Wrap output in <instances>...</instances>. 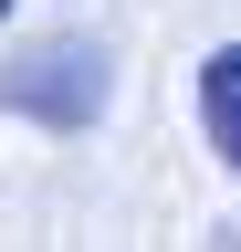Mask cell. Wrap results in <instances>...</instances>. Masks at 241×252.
Returning a JSON list of instances; mask_svg holds the SVG:
<instances>
[{
	"label": "cell",
	"instance_id": "obj_2",
	"mask_svg": "<svg viewBox=\"0 0 241 252\" xmlns=\"http://www.w3.org/2000/svg\"><path fill=\"white\" fill-rule=\"evenodd\" d=\"M199 126H210V147L241 168V42H220L199 63Z\"/></svg>",
	"mask_w": 241,
	"mask_h": 252
},
{
	"label": "cell",
	"instance_id": "obj_3",
	"mask_svg": "<svg viewBox=\"0 0 241 252\" xmlns=\"http://www.w3.org/2000/svg\"><path fill=\"white\" fill-rule=\"evenodd\" d=\"M0 11H11V0H0Z\"/></svg>",
	"mask_w": 241,
	"mask_h": 252
},
{
	"label": "cell",
	"instance_id": "obj_1",
	"mask_svg": "<svg viewBox=\"0 0 241 252\" xmlns=\"http://www.w3.org/2000/svg\"><path fill=\"white\" fill-rule=\"evenodd\" d=\"M0 105L11 116H32V126H95L105 105V53L95 42H32L21 63H0Z\"/></svg>",
	"mask_w": 241,
	"mask_h": 252
}]
</instances>
